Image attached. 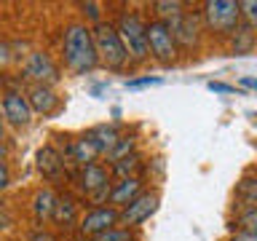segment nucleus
I'll list each match as a JSON object with an SVG mask.
<instances>
[{
    "instance_id": "obj_1",
    "label": "nucleus",
    "mask_w": 257,
    "mask_h": 241,
    "mask_svg": "<svg viewBox=\"0 0 257 241\" xmlns=\"http://www.w3.org/2000/svg\"><path fill=\"white\" fill-rule=\"evenodd\" d=\"M62 56H64V67L75 75H86L91 72L96 64V51H94V40H91V27L83 22H75L64 30L62 38Z\"/></svg>"
},
{
    "instance_id": "obj_2",
    "label": "nucleus",
    "mask_w": 257,
    "mask_h": 241,
    "mask_svg": "<svg viewBox=\"0 0 257 241\" xmlns=\"http://www.w3.org/2000/svg\"><path fill=\"white\" fill-rule=\"evenodd\" d=\"M91 40H94V51H96V62L107 70H123L128 64V54L123 43H120L115 27L110 22H96L91 27Z\"/></svg>"
},
{
    "instance_id": "obj_3",
    "label": "nucleus",
    "mask_w": 257,
    "mask_h": 241,
    "mask_svg": "<svg viewBox=\"0 0 257 241\" xmlns=\"http://www.w3.org/2000/svg\"><path fill=\"white\" fill-rule=\"evenodd\" d=\"M120 38V43H123L126 54L132 62H145L148 59V40H145V22L140 19V14H128L123 11L120 14V19L112 24Z\"/></svg>"
},
{
    "instance_id": "obj_4",
    "label": "nucleus",
    "mask_w": 257,
    "mask_h": 241,
    "mask_svg": "<svg viewBox=\"0 0 257 241\" xmlns=\"http://www.w3.org/2000/svg\"><path fill=\"white\" fill-rule=\"evenodd\" d=\"M204 22L217 35H233L241 24V8L238 0H206L204 3Z\"/></svg>"
},
{
    "instance_id": "obj_5",
    "label": "nucleus",
    "mask_w": 257,
    "mask_h": 241,
    "mask_svg": "<svg viewBox=\"0 0 257 241\" xmlns=\"http://www.w3.org/2000/svg\"><path fill=\"white\" fill-rule=\"evenodd\" d=\"M145 40H148V56H153L156 62L166 64V67L177 62V54L180 51H177L174 38L164 22H158V19L145 22Z\"/></svg>"
},
{
    "instance_id": "obj_6",
    "label": "nucleus",
    "mask_w": 257,
    "mask_h": 241,
    "mask_svg": "<svg viewBox=\"0 0 257 241\" xmlns=\"http://www.w3.org/2000/svg\"><path fill=\"white\" fill-rule=\"evenodd\" d=\"M78 188L80 193H86L91 198L94 206H102L110 196V172L104 169L102 164H88V166H80V174H78Z\"/></svg>"
},
{
    "instance_id": "obj_7",
    "label": "nucleus",
    "mask_w": 257,
    "mask_h": 241,
    "mask_svg": "<svg viewBox=\"0 0 257 241\" xmlns=\"http://www.w3.org/2000/svg\"><path fill=\"white\" fill-rule=\"evenodd\" d=\"M158 204H161V196L156 190H142L132 204H126L123 209L118 212V225L123 228H140L142 222H148L153 214L158 212Z\"/></svg>"
},
{
    "instance_id": "obj_8",
    "label": "nucleus",
    "mask_w": 257,
    "mask_h": 241,
    "mask_svg": "<svg viewBox=\"0 0 257 241\" xmlns=\"http://www.w3.org/2000/svg\"><path fill=\"white\" fill-rule=\"evenodd\" d=\"M112 225H118V209L112 206H91L83 217H78V236L94 238Z\"/></svg>"
},
{
    "instance_id": "obj_9",
    "label": "nucleus",
    "mask_w": 257,
    "mask_h": 241,
    "mask_svg": "<svg viewBox=\"0 0 257 241\" xmlns=\"http://www.w3.org/2000/svg\"><path fill=\"white\" fill-rule=\"evenodd\" d=\"M24 78L32 80V86H54L59 80V67L46 51H32L24 62Z\"/></svg>"
},
{
    "instance_id": "obj_10",
    "label": "nucleus",
    "mask_w": 257,
    "mask_h": 241,
    "mask_svg": "<svg viewBox=\"0 0 257 241\" xmlns=\"http://www.w3.org/2000/svg\"><path fill=\"white\" fill-rule=\"evenodd\" d=\"M0 107H3V120H8L11 126L22 129L32 124V110L30 102L22 91H6L0 96Z\"/></svg>"
},
{
    "instance_id": "obj_11",
    "label": "nucleus",
    "mask_w": 257,
    "mask_h": 241,
    "mask_svg": "<svg viewBox=\"0 0 257 241\" xmlns=\"http://www.w3.org/2000/svg\"><path fill=\"white\" fill-rule=\"evenodd\" d=\"M166 27H169V32H172V38H174L177 51H180V48H185V51L196 48V43H198V16L182 11L177 19L169 22Z\"/></svg>"
},
{
    "instance_id": "obj_12",
    "label": "nucleus",
    "mask_w": 257,
    "mask_h": 241,
    "mask_svg": "<svg viewBox=\"0 0 257 241\" xmlns=\"http://www.w3.org/2000/svg\"><path fill=\"white\" fill-rule=\"evenodd\" d=\"M145 188H142V177H128V180H118V182H112V188H110V196H107V206L112 209H123L126 204H132V201L140 196Z\"/></svg>"
},
{
    "instance_id": "obj_13",
    "label": "nucleus",
    "mask_w": 257,
    "mask_h": 241,
    "mask_svg": "<svg viewBox=\"0 0 257 241\" xmlns=\"http://www.w3.org/2000/svg\"><path fill=\"white\" fill-rule=\"evenodd\" d=\"M27 102L32 115L40 112V115H51V112L59 107V94L54 91V86H30L27 88Z\"/></svg>"
},
{
    "instance_id": "obj_14",
    "label": "nucleus",
    "mask_w": 257,
    "mask_h": 241,
    "mask_svg": "<svg viewBox=\"0 0 257 241\" xmlns=\"http://www.w3.org/2000/svg\"><path fill=\"white\" fill-rule=\"evenodd\" d=\"M38 169L43 177H48V180H56V177H62V172H64V156L59 150H54L51 145H46V148L38 150Z\"/></svg>"
},
{
    "instance_id": "obj_15",
    "label": "nucleus",
    "mask_w": 257,
    "mask_h": 241,
    "mask_svg": "<svg viewBox=\"0 0 257 241\" xmlns=\"http://www.w3.org/2000/svg\"><path fill=\"white\" fill-rule=\"evenodd\" d=\"M51 220H54V225H59V228H72V225H78V201L72 196H56Z\"/></svg>"
},
{
    "instance_id": "obj_16",
    "label": "nucleus",
    "mask_w": 257,
    "mask_h": 241,
    "mask_svg": "<svg viewBox=\"0 0 257 241\" xmlns=\"http://www.w3.org/2000/svg\"><path fill=\"white\" fill-rule=\"evenodd\" d=\"M88 137V142L94 145V150L99 153V156H107V153L112 150V145H115L120 140V134H118V129L112 126V124H102V126H94L91 132L86 134Z\"/></svg>"
},
{
    "instance_id": "obj_17",
    "label": "nucleus",
    "mask_w": 257,
    "mask_h": 241,
    "mask_svg": "<svg viewBox=\"0 0 257 241\" xmlns=\"http://www.w3.org/2000/svg\"><path fill=\"white\" fill-rule=\"evenodd\" d=\"M54 204H56V193L51 188H40L35 196H32V214H35V220L38 222L51 220Z\"/></svg>"
},
{
    "instance_id": "obj_18",
    "label": "nucleus",
    "mask_w": 257,
    "mask_h": 241,
    "mask_svg": "<svg viewBox=\"0 0 257 241\" xmlns=\"http://www.w3.org/2000/svg\"><path fill=\"white\" fill-rule=\"evenodd\" d=\"M67 153H70V158L75 161V164H80V166L96 164V158H99V153L94 150V145L88 142V137H80V140H72Z\"/></svg>"
},
{
    "instance_id": "obj_19",
    "label": "nucleus",
    "mask_w": 257,
    "mask_h": 241,
    "mask_svg": "<svg viewBox=\"0 0 257 241\" xmlns=\"http://www.w3.org/2000/svg\"><path fill=\"white\" fill-rule=\"evenodd\" d=\"M142 169V156L140 153H132V156H123L110 164V174H115L118 180H128V177H137V172Z\"/></svg>"
},
{
    "instance_id": "obj_20",
    "label": "nucleus",
    "mask_w": 257,
    "mask_h": 241,
    "mask_svg": "<svg viewBox=\"0 0 257 241\" xmlns=\"http://www.w3.org/2000/svg\"><path fill=\"white\" fill-rule=\"evenodd\" d=\"M236 198H238L241 209L254 206V201H257V177H254L252 172H246V174L236 182Z\"/></svg>"
},
{
    "instance_id": "obj_21",
    "label": "nucleus",
    "mask_w": 257,
    "mask_h": 241,
    "mask_svg": "<svg viewBox=\"0 0 257 241\" xmlns=\"http://www.w3.org/2000/svg\"><path fill=\"white\" fill-rule=\"evenodd\" d=\"M153 8H156V19L169 24L172 19H177L182 11H185V3H180V0H158V3H153Z\"/></svg>"
},
{
    "instance_id": "obj_22",
    "label": "nucleus",
    "mask_w": 257,
    "mask_h": 241,
    "mask_svg": "<svg viewBox=\"0 0 257 241\" xmlns=\"http://www.w3.org/2000/svg\"><path fill=\"white\" fill-rule=\"evenodd\" d=\"M236 230H241V233H257V206L238 209V214H236Z\"/></svg>"
},
{
    "instance_id": "obj_23",
    "label": "nucleus",
    "mask_w": 257,
    "mask_h": 241,
    "mask_svg": "<svg viewBox=\"0 0 257 241\" xmlns=\"http://www.w3.org/2000/svg\"><path fill=\"white\" fill-rule=\"evenodd\" d=\"M88 241H137V233L132 228H123V225H112L99 236L88 238Z\"/></svg>"
},
{
    "instance_id": "obj_24",
    "label": "nucleus",
    "mask_w": 257,
    "mask_h": 241,
    "mask_svg": "<svg viewBox=\"0 0 257 241\" xmlns=\"http://www.w3.org/2000/svg\"><path fill=\"white\" fill-rule=\"evenodd\" d=\"M252 40H254V35H252V27L249 24H244V27H236V32H233V51L236 54H244V51H249L252 48Z\"/></svg>"
},
{
    "instance_id": "obj_25",
    "label": "nucleus",
    "mask_w": 257,
    "mask_h": 241,
    "mask_svg": "<svg viewBox=\"0 0 257 241\" xmlns=\"http://www.w3.org/2000/svg\"><path fill=\"white\" fill-rule=\"evenodd\" d=\"M134 145H137L134 137H120V140L112 145V150L107 153V161L112 164V161H118V158H123V156H132V153H134Z\"/></svg>"
},
{
    "instance_id": "obj_26",
    "label": "nucleus",
    "mask_w": 257,
    "mask_h": 241,
    "mask_svg": "<svg viewBox=\"0 0 257 241\" xmlns=\"http://www.w3.org/2000/svg\"><path fill=\"white\" fill-rule=\"evenodd\" d=\"M241 8V19H246L249 27H254V22H257V3L254 0H244V3H238Z\"/></svg>"
},
{
    "instance_id": "obj_27",
    "label": "nucleus",
    "mask_w": 257,
    "mask_h": 241,
    "mask_svg": "<svg viewBox=\"0 0 257 241\" xmlns=\"http://www.w3.org/2000/svg\"><path fill=\"white\" fill-rule=\"evenodd\" d=\"M80 8H83V14H86L88 22H94V24L102 22V3H83Z\"/></svg>"
},
{
    "instance_id": "obj_28",
    "label": "nucleus",
    "mask_w": 257,
    "mask_h": 241,
    "mask_svg": "<svg viewBox=\"0 0 257 241\" xmlns=\"http://www.w3.org/2000/svg\"><path fill=\"white\" fill-rule=\"evenodd\" d=\"M161 78H137V80H126V88H145V86H158Z\"/></svg>"
},
{
    "instance_id": "obj_29",
    "label": "nucleus",
    "mask_w": 257,
    "mask_h": 241,
    "mask_svg": "<svg viewBox=\"0 0 257 241\" xmlns=\"http://www.w3.org/2000/svg\"><path fill=\"white\" fill-rule=\"evenodd\" d=\"M14 59V51H11V43H6V40H0V67H6L8 62Z\"/></svg>"
},
{
    "instance_id": "obj_30",
    "label": "nucleus",
    "mask_w": 257,
    "mask_h": 241,
    "mask_svg": "<svg viewBox=\"0 0 257 241\" xmlns=\"http://www.w3.org/2000/svg\"><path fill=\"white\" fill-rule=\"evenodd\" d=\"M8 185H11V169L6 161H0V190H6Z\"/></svg>"
},
{
    "instance_id": "obj_31",
    "label": "nucleus",
    "mask_w": 257,
    "mask_h": 241,
    "mask_svg": "<svg viewBox=\"0 0 257 241\" xmlns=\"http://www.w3.org/2000/svg\"><path fill=\"white\" fill-rule=\"evenodd\" d=\"M209 88H212V91H217V94H233L236 91V86H228V83H209Z\"/></svg>"
},
{
    "instance_id": "obj_32",
    "label": "nucleus",
    "mask_w": 257,
    "mask_h": 241,
    "mask_svg": "<svg viewBox=\"0 0 257 241\" xmlns=\"http://www.w3.org/2000/svg\"><path fill=\"white\" fill-rule=\"evenodd\" d=\"M230 241H257V233H241V230H236L230 236Z\"/></svg>"
},
{
    "instance_id": "obj_33",
    "label": "nucleus",
    "mask_w": 257,
    "mask_h": 241,
    "mask_svg": "<svg viewBox=\"0 0 257 241\" xmlns=\"http://www.w3.org/2000/svg\"><path fill=\"white\" fill-rule=\"evenodd\" d=\"M30 241H54V236H51V233H46V230H38V233H32V236H30Z\"/></svg>"
},
{
    "instance_id": "obj_34",
    "label": "nucleus",
    "mask_w": 257,
    "mask_h": 241,
    "mask_svg": "<svg viewBox=\"0 0 257 241\" xmlns=\"http://www.w3.org/2000/svg\"><path fill=\"white\" fill-rule=\"evenodd\" d=\"M241 86H244V88H254V78H241Z\"/></svg>"
},
{
    "instance_id": "obj_35",
    "label": "nucleus",
    "mask_w": 257,
    "mask_h": 241,
    "mask_svg": "<svg viewBox=\"0 0 257 241\" xmlns=\"http://www.w3.org/2000/svg\"><path fill=\"white\" fill-rule=\"evenodd\" d=\"M6 156H8V148H6V142L0 140V161H6Z\"/></svg>"
},
{
    "instance_id": "obj_36",
    "label": "nucleus",
    "mask_w": 257,
    "mask_h": 241,
    "mask_svg": "<svg viewBox=\"0 0 257 241\" xmlns=\"http://www.w3.org/2000/svg\"><path fill=\"white\" fill-rule=\"evenodd\" d=\"M62 241H86L83 236H78V233H75V236H67V238H62Z\"/></svg>"
},
{
    "instance_id": "obj_37",
    "label": "nucleus",
    "mask_w": 257,
    "mask_h": 241,
    "mask_svg": "<svg viewBox=\"0 0 257 241\" xmlns=\"http://www.w3.org/2000/svg\"><path fill=\"white\" fill-rule=\"evenodd\" d=\"M0 140H3V124H0Z\"/></svg>"
},
{
    "instance_id": "obj_38",
    "label": "nucleus",
    "mask_w": 257,
    "mask_h": 241,
    "mask_svg": "<svg viewBox=\"0 0 257 241\" xmlns=\"http://www.w3.org/2000/svg\"><path fill=\"white\" fill-rule=\"evenodd\" d=\"M0 124H3V107H0Z\"/></svg>"
},
{
    "instance_id": "obj_39",
    "label": "nucleus",
    "mask_w": 257,
    "mask_h": 241,
    "mask_svg": "<svg viewBox=\"0 0 257 241\" xmlns=\"http://www.w3.org/2000/svg\"><path fill=\"white\" fill-rule=\"evenodd\" d=\"M0 206H3V201H0Z\"/></svg>"
}]
</instances>
